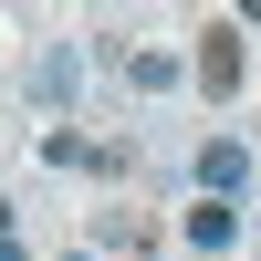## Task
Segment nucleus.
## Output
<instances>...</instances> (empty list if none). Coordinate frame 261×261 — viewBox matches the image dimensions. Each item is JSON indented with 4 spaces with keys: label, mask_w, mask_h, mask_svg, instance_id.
<instances>
[{
    "label": "nucleus",
    "mask_w": 261,
    "mask_h": 261,
    "mask_svg": "<svg viewBox=\"0 0 261 261\" xmlns=\"http://www.w3.org/2000/svg\"><path fill=\"white\" fill-rule=\"evenodd\" d=\"M188 73H199V94H241V21H209Z\"/></svg>",
    "instance_id": "obj_1"
},
{
    "label": "nucleus",
    "mask_w": 261,
    "mask_h": 261,
    "mask_svg": "<svg viewBox=\"0 0 261 261\" xmlns=\"http://www.w3.org/2000/svg\"><path fill=\"white\" fill-rule=\"evenodd\" d=\"M199 188L230 209V199L251 188V146H241V136H209V146H199Z\"/></svg>",
    "instance_id": "obj_2"
},
{
    "label": "nucleus",
    "mask_w": 261,
    "mask_h": 261,
    "mask_svg": "<svg viewBox=\"0 0 261 261\" xmlns=\"http://www.w3.org/2000/svg\"><path fill=\"white\" fill-rule=\"evenodd\" d=\"M115 73L136 84V94H167V84H178V63H167V53H136V42H115Z\"/></svg>",
    "instance_id": "obj_3"
},
{
    "label": "nucleus",
    "mask_w": 261,
    "mask_h": 261,
    "mask_svg": "<svg viewBox=\"0 0 261 261\" xmlns=\"http://www.w3.org/2000/svg\"><path fill=\"white\" fill-rule=\"evenodd\" d=\"M94 241L105 251H157V230H146L136 209H94Z\"/></svg>",
    "instance_id": "obj_4"
},
{
    "label": "nucleus",
    "mask_w": 261,
    "mask_h": 261,
    "mask_svg": "<svg viewBox=\"0 0 261 261\" xmlns=\"http://www.w3.org/2000/svg\"><path fill=\"white\" fill-rule=\"evenodd\" d=\"M32 94L53 105V115H63V105H73V53H63V42H53V53L32 63Z\"/></svg>",
    "instance_id": "obj_5"
},
{
    "label": "nucleus",
    "mask_w": 261,
    "mask_h": 261,
    "mask_svg": "<svg viewBox=\"0 0 261 261\" xmlns=\"http://www.w3.org/2000/svg\"><path fill=\"white\" fill-rule=\"evenodd\" d=\"M188 241H199V251H230V241H241V220L209 199V209H188Z\"/></svg>",
    "instance_id": "obj_6"
},
{
    "label": "nucleus",
    "mask_w": 261,
    "mask_h": 261,
    "mask_svg": "<svg viewBox=\"0 0 261 261\" xmlns=\"http://www.w3.org/2000/svg\"><path fill=\"white\" fill-rule=\"evenodd\" d=\"M42 157H53V167H94V146H84L73 125H42Z\"/></svg>",
    "instance_id": "obj_7"
},
{
    "label": "nucleus",
    "mask_w": 261,
    "mask_h": 261,
    "mask_svg": "<svg viewBox=\"0 0 261 261\" xmlns=\"http://www.w3.org/2000/svg\"><path fill=\"white\" fill-rule=\"evenodd\" d=\"M0 261H32V251H21V241H0Z\"/></svg>",
    "instance_id": "obj_8"
},
{
    "label": "nucleus",
    "mask_w": 261,
    "mask_h": 261,
    "mask_svg": "<svg viewBox=\"0 0 261 261\" xmlns=\"http://www.w3.org/2000/svg\"><path fill=\"white\" fill-rule=\"evenodd\" d=\"M0 241H11V209H0Z\"/></svg>",
    "instance_id": "obj_9"
}]
</instances>
